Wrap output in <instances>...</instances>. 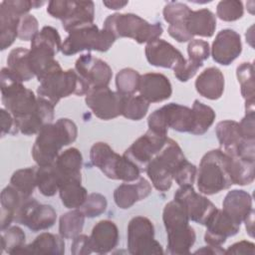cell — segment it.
Returning a JSON list of instances; mask_svg holds the SVG:
<instances>
[{"label":"cell","mask_w":255,"mask_h":255,"mask_svg":"<svg viewBox=\"0 0 255 255\" xmlns=\"http://www.w3.org/2000/svg\"><path fill=\"white\" fill-rule=\"evenodd\" d=\"M210 52L213 61L217 64L230 65L242 52L240 35L232 29L221 30L216 35Z\"/></svg>","instance_id":"cell-20"},{"label":"cell","mask_w":255,"mask_h":255,"mask_svg":"<svg viewBox=\"0 0 255 255\" xmlns=\"http://www.w3.org/2000/svg\"><path fill=\"white\" fill-rule=\"evenodd\" d=\"M139 73L131 68L122 69L116 76L117 92L124 96H131L138 92Z\"/></svg>","instance_id":"cell-44"},{"label":"cell","mask_w":255,"mask_h":255,"mask_svg":"<svg viewBox=\"0 0 255 255\" xmlns=\"http://www.w3.org/2000/svg\"><path fill=\"white\" fill-rule=\"evenodd\" d=\"M116 37L106 29L92 23L75 28L62 43L61 52L65 56H72L82 51L107 52L115 43Z\"/></svg>","instance_id":"cell-9"},{"label":"cell","mask_w":255,"mask_h":255,"mask_svg":"<svg viewBox=\"0 0 255 255\" xmlns=\"http://www.w3.org/2000/svg\"><path fill=\"white\" fill-rule=\"evenodd\" d=\"M190 12L191 9L184 3L167 2L162 11L163 19L169 24L167 32H187L186 21Z\"/></svg>","instance_id":"cell-37"},{"label":"cell","mask_w":255,"mask_h":255,"mask_svg":"<svg viewBox=\"0 0 255 255\" xmlns=\"http://www.w3.org/2000/svg\"><path fill=\"white\" fill-rule=\"evenodd\" d=\"M1 100L15 120L26 118L33 114L38 106V98L33 91L27 89L6 67L1 70Z\"/></svg>","instance_id":"cell-6"},{"label":"cell","mask_w":255,"mask_h":255,"mask_svg":"<svg viewBox=\"0 0 255 255\" xmlns=\"http://www.w3.org/2000/svg\"><path fill=\"white\" fill-rule=\"evenodd\" d=\"M191 110L194 116V128L191 131V134L201 135L205 133L213 125L216 114L211 107L204 105L198 100L193 102Z\"/></svg>","instance_id":"cell-41"},{"label":"cell","mask_w":255,"mask_h":255,"mask_svg":"<svg viewBox=\"0 0 255 255\" xmlns=\"http://www.w3.org/2000/svg\"><path fill=\"white\" fill-rule=\"evenodd\" d=\"M144 53L147 62L151 66L158 68L173 70L178 63L185 59L179 50L159 38L147 43Z\"/></svg>","instance_id":"cell-21"},{"label":"cell","mask_w":255,"mask_h":255,"mask_svg":"<svg viewBox=\"0 0 255 255\" xmlns=\"http://www.w3.org/2000/svg\"><path fill=\"white\" fill-rule=\"evenodd\" d=\"M108 206L107 198L97 192H93L88 195L85 203L83 204L80 209L83 211L86 217L88 218H95L103 214Z\"/></svg>","instance_id":"cell-47"},{"label":"cell","mask_w":255,"mask_h":255,"mask_svg":"<svg viewBox=\"0 0 255 255\" xmlns=\"http://www.w3.org/2000/svg\"><path fill=\"white\" fill-rule=\"evenodd\" d=\"M196 175L197 188L204 195L219 193L233 184L228 171V155L220 148L202 156Z\"/></svg>","instance_id":"cell-3"},{"label":"cell","mask_w":255,"mask_h":255,"mask_svg":"<svg viewBox=\"0 0 255 255\" xmlns=\"http://www.w3.org/2000/svg\"><path fill=\"white\" fill-rule=\"evenodd\" d=\"M167 253L172 255L189 254L191 247L195 243L196 234L189 224L166 230Z\"/></svg>","instance_id":"cell-29"},{"label":"cell","mask_w":255,"mask_h":255,"mask_svg":"<svg viewBox=\"0 0 255 255\" xmlns=\"http://www.w3.org/2000/svg\"><path fill=\"white\" fill-rule=\"evenodd\" d=\"M222 210L241 224L253 210L252 197L245 190L233 189L228 191L222 202Z\"/></svg>","instance_id":"cell-27"},{"label":"cell","mask_w":255,"mask_h":255,"mask_svg":"<svg viewBox=\"0 0 255 255\" xmlns=\"http://www.w3.org/2000/svg\"><path fill=\"white\" fill-rule=\"evenodd\" d=\"M125 96L109 87L93 89L85 98L87 107L100 120L109 121L122 116Z\"/></svg>","instance_id":"cell-15"},{"label":"cell","mask_w":255,"mask_h":255,"mask_svg":"<svg viewBox=\"0 0 255 255\" xmlns=\"http://www.w3.org/2000/svg\"><path fill=\"white\" fill-rule=\"evenodd\" d=\"M54 165L60 176L61 183L71 178L82 179L83 156L78 148L70 147L61 152L56 158Z\"/></svg>","instance_id":"cell-28"},{"label":"cell","mask_w":255,"mask_h":255,"mask_svg":"<svg viewBox=\"0 0 255 255\" xmlns=\"http://www.w3.org/2000/svg\"><path fill=\"white\" fill-rule=\"evenodd\" d=\"M93 252L107 254L115 249L119 243L120 233L115 222L105 219L97 222L90 235Z\"/></svg>","instance_id":"cell-24"},{"label":"cell","mask_w":255,"mask_h":255,"mask_svg":"<svg viewBox=\"0 0 255 255\" xmlns=\"http://www.w3.org/2000/svg\"><path fill=\"white\" fill-rule=\"evenodd\" d=\"M202 66L203 64L201 63H196L189 59H184L173 68V73L179 82H187L197 73L199 68Z\"/></svg>","instance_id":"cell-51"},{"label":"cell","mask_w":255,"mask_h":255,"mask_svg":"<svg viewBox=\"0 0 255 255\" xmlns=\"http://www.w3.org/2000/svg\"><path fill=\"white\" fill-rule=\"evenodd\" d=\"M78 135L76 124L69 119H59L44 126L37 133L32 156L38 166L53 164L61 149L74 142Z\"/></svg>","instance_id":"cell-1"},{"label":"cell","mask_w":255,"mask_h":255,"mask_svg":"<svg viewBox=\"0 0 255 255\" xmlns=\"http://www.w3.org/2000/svg\"><path fill=\"white\" fill-rule=\"evenodd\" d=\"M186 28L192 37H212L216 29V17L206 8L191 10L186 21Z\"/></svg>","instance_id":"cell-30"},{"label":"cell","mask_w":255,"mask_h":255,"mask_svg":"<svg viewBox=\"0 0 255 255\" xmlns=\"http://www.w3.org/2000/svg\"><path fill=\"white\" fill-rule=\"evenodd\" d=\"M215 133L222 150L229 155L234 154L238 145L245 139L240 132L239 123L231 120L219 122Z\"/></svg>","instance_id":"cell-32"},{"label":"cell","mask_w":255,"mask_h":255,"mask_svg":"<svg viewBox=\"0 0 255 255\" xmlns=\"http://www.w3.org/2000/svg\"><path fill=\"white\" fill-rule=\"evenodd\" d=\"M75 71L86 83L90 91L109 87L113 71L108 63L95 58L91 53L81 55L75 63Z\"/></svg>","instance_id":"cell-17"},{"label":"cell","mask_w":255,"mask_h":255,"mask_svg":"<svg viewBox=\"0 0 255 255\" xmlns=\"http://www.w3.org/2000/svg\"><path fill=\"white\" fill-rule=\"evenodd\" d=\"M151 192L150 183L143 177H139L134 183L125 182L114 191V200L118 207L128 209L137 201L146 198Z\"/></svg>","instance_id":"cell-25"},{"label":"cell","mask_w":255,"mask_h":255,"mask_svg":"<svg viewBox=\"0 0 255 255\" xmlns=\"http://www.w3.org/2000/svg\"><path fill=\"white\" fill-rule=\"evenodd\" d=\"M85 214L80 208L64 213L59 220V233L65 239H74L81 234L85 224Z\"/></svg>","instance_id":"cell-39"},{"label":"cell","mask_w":255,"mask_h":255,"mask_svg":"<svg viewBox=\"0 0 255 255\" xmlns=\"http://www.w3.org/2000/svg\"><path fill=\"white\" fill-rule=\"evenodd\" d=\"M138 93L150 103L163 102L170 98L172 87L169 79L160 73H146L140 76Z\"/></svg>","instance_id":"cell-22"},{"label":"cell","mask_w":255,"mask_h":255,"mask_svg":"<svg viewBox=\"0 0 255 255\" xmlns=\"http://www.w3.org/2000/svg\"><path fill=\"white\" fill-rule=\"evenodd\" d=\"M194 253L195 254H215V255H219V254H225V250L223 248H221V246L216 247V246L207 245V246L201 247L200 249L196 250Z\"/></svg>","instance_id":"cell-56"},{"label":"cell","mask_w":255,"mask_h":255,"mask_svg":"<svg viewBox=\"0 0 255 255\" xmlns=\"http://www.w3.org/2000/svg\"><path fill=\"white\" fill-rule=\"evenodd\" d=\"M197 173V168L194 164L189 162L187 159H184L177 169L174 172L173 180L179 185H193L195 176Z\"/></svg>","instance_id":"cell-48"},{"label":"cell","mask_w":255,"mask_h":255,"mask_svg":"<svg viewBox=\"0 0 255 255\" xmlns=\"http://www.w3.org/2000/svg\"><path fill=\"white\" fill-rule=\"evenodd\" d=\"M24 201L25 200H23L19 192L11 184L7 185L1 191V230H4L10 226L11 222L15 219L18 209Z\"/></svg>","instance_id":"cell-35"},{"label":"cell","mask_w":255,"mask_h":255,"mask_svg":"<svg viewBox=\"0 0 255 255\" xmlns=\"http://www.w3.org/2000/svg\"><path fill=\"white\" fill-rule=\"evenodd\" d=\"M149 108V103L141 96H125L122 116L128 120L140 121L145 117Z\"/></svg>","instance_id":"cell-43"},{"label":"cell","mask_w":255,"mask_h":255,"mask_svg":"<svg viewBox=\"0 0 255 255\" xmlns=\"http://www.w3.org/2000/svg\"><path fill=\"white\" fill-rule=\"evenodd\" d=\"M14 220L31 231L38 232L51 228L57 220V213L53 206L41 204L30 197L21 204Z\"/></svg>","instance_id":"cell-14"},{"label":"cell","mask_w":255,"mask_h":255,"mask_svg":"<svg viewBox=\"0 0 255 255\" xmlns=\"http://www.w3.org/2000/svg\"><path fill=\"white\" fill-rule=\"evenodd\" d=\"M243 222H245L247 233L249 234V236L253 237L254 236V210L250 212V214L246 217V219Z\"/></svg>","instance_id":"cell-57"},{"label":"cell","mask_w":255,"mask_h":255,"mask_svg":"<svg viewBox=\"0 0 255 255\" xmlns=\"http://www.w3.org/2000/svg\"><path fill=\"white\" fill-rule=\"evenodd\" d=\"M81 183L82 179L71 178L64 180L60 184L59 195L62 204L66 208H80L85 203L88 197V191Z\"/></svg>","instance_id":"cell-33"},{"label":"cell","mask_w":255,"mask_h":255,"mask_svg":"<svg viewBox=\"0 0 255 255\" xmlns=\"http://www.w3.org/2000/svg\"><path fill=\"white\" fill-rule=\"evenodd\" d=\"M227 155L228 171L232 183L242 186L252 183L255 177V159H246L236 155Z\"/></svg>","instance_id":"cell-34"},{"label":"cell","mask_w":255,"mask_h":255,"mask_svg":"<svg viewBox=\"0 0 255 255\" xmlns=\"http://www.w3.org/2000/svg\"><path fill=\"white\" fill-rule=\"evenodd\" d=\"M104 29L111 32L116 39L130 38L138 44L149 43L158 39L163 32L161 23H148L132 13H115L109 15L104 22Z\"/></svg>","instance_id":"cell-4"},{"label":"cell","mask_w":255,"mask_h":255,"mask_svg":"<svg viewBox=\"0 0 255 255\" xmlns=\"http://www.w3.org/2000/svg\"><path fill=\"white\" fill-rule=\"evenodd\" d=\"M254 112L245 113L244 118L239 123V128L245 139H255V122Z\"/></svg>","instance_id":"cell-54"},{"label":"cell","mask_w":255,"mask_h":255,"mask_svg":"<svg viewBox=\"0 0 255 255\" xmlns=\"http://www.w3.org/2000/svg\"><path fill=\"white\" fill-rule=\"evenodd\" d=\"M37 167H26L16 170L11 178L10 184L19 192L23 200H27L34 192L36 184Z\"/></svg>","instance_id":"cell-40"},{"label":"cell","mask_w":255,"mask_h":255,"mask_svg":"<svg viewBox=\"0 0 255 255\" xmlns=\"http://www.w3.org/2000/svg\"><path fill=\"white\" fill-rule=\"evenodd\" d=\"M34 8V1L5 0L0 3V48H9L18 38V26L21 18Z\"/></svg>","instance_id":"cell-13"},{"label":"cell","mask_w":255,"mask_h":255,"mask_svg":"<svg viewBox=\"0 0 255 255\" xmlns=\"http://www.w3.org/2000/svg\"><path fill=\"white\" fill-rule=\"evenodd\" d=\"M147 126L148 129L165 135H167L168 128L191 133L194 128L193 112L186 106L169 103L149 115Z\"/></svg>","instance_id":"cell-10"},{"label":"cell","mask_w":255,"mask_h":255,"mask_svg":"<svg viewBox=\"0 0 255 255\" xmlns=\"http://www.w3.org/2000/svg\"><path fill=\"white\" fill-rule=\"evenodd\" d=\"M61 235L50 232H43L38 235L33 242L22 249L21 254H54L62 255L65 253V242Z\"/></svg>","instance_id":"cell-31"},{"label":"cell","mask_w":255,"mask_h":255,"mask_svg":"<svg viewBox=\"0 0 255 255\" xmlns=\"http://www.w3.org/2000/svg\"><path fill=\"white\" fill-rule=\"evenodd\" d=\"M128 250L131 255L163 254V249L154 239V226L144 216L132 217L128 224Z\"/></svg>","instance_id":"cell-12"},{"label":"cell","mask_w":255,"mask_h":255,"mask_svg":"<svg viewBox=\"0 0 255 255\" xmlns=\"http://www.w3.org/2000/svg\"><path fill=\"white\" fill-rule=\"evenodd\" d=\"M71 252L73 255H88L93 253L90 236L79 234L73 239L71 245Z\"/></svg>","instance_id":"cell-52"},{"label":"cell","mask_w":255,"mask_h":255,"mask_svg":"<svg viewBox=\"0 0 255 255\" xmlns=\"http://www.w3.org/2000/svg\"><path fill=\"white\" fill-rule=\"evenodd\" d=\"M184 159L186 157L179 144L168 137L162 149L144 169L153 187L158 191H167L171 187L175 170Z\"/></svg>","instance_id":"cell-7"},{"label":"cell","mask_w":255,"mask_h":255,"mask_svg":"<svg viewBox=\"0 0 255 255\" xmlns=\"http://www.w3.org/2000/svg\"><path fill=\"white\" fill-rule=\"evenodd\" d=\"M90 159L108 178L133 182L140 177V168L124 154L115 152L106 142L98 141L92 145Z\"/></svg>","instance_id":"cell-5"},{"label":"cell","mask_w":255,"mask_h":255,"mask_svg":"<svg viewBox=\"0 0 255 255\" xmlns=\"http://www.w3.org/2000/svg\"><path fill=\"white\" fill-rule=\"evenodd\" d=\"M54 109L55 106L48 100L38 97V106L36 111L26 118L15 120L18 131L25 135L38 133L44 126L53 123Z\"/></svg>","instance_id":"cell-23"},{"label":"cell","mask_w":255,"mask_h":255,"mask_svg":"<svg viewBox=\"0 0 255 255\" xmlns=\"http://www.w3.org/2000/svg\"><path fill=\"white\" fill-rule=\"evenodd\" d=\"M47 13L62 21L66 32L94 23L95 4L93 1L53 0L48 3Z\"/></svg>","instance_id":"cell-11"},{"label":"cell","mask_w":255,"mask_h":255,"mask_svg":"<svg viewBox=\"0 0 255 255\" xmlns=\"http://www.w3.org/2000/svg\"><path fill=\"white\" fill-rule=\"evenodd\" d=\"M89 91V87L75 70L64 71L61 67L48 74L37 88L38 97L48 100L54 106L63 98L71 95L84 96Z\"/></svg>","instance_id":"cell-8"},{"label":"cell","mask_w":255,"mask_h":255,"mask_svg":"<svg viewBox=\"0 0 255 255\" xmlns=\"http://www.w3.org/2000/svg\"><path fill=\"white\" fill-rule=\"evenodd\" d=\"M173 199L184 207L189 220L201 225H205L217 209L207 197L197 193L193 185L179 186L174 193Z\"/></svg>","instance_id":"cell-16"},{"label":"cell","mask_w":255,"mask_h":255,"mask_svg":"<svg viewBox=\"0 0 255 255\" xmlns=\"http://www.w3.org/2000/svg\"><path fill=\"white\" fill-rule=\"evenodd\" d=\"M224 76L216 67L205 69L195 81L196 92L208 100H218L224 92Z\"/></svg>","instance_id":"cell-26"},{"label":"cell","mask_w":255,"mask_h":255,"mask_svg":"<svg viewBox=\"0 0 255 255\" xmlns=\"http://www.w3.org/2000/svg\"><path fill=\"white\" fill-rule=\"evenodd\" d=\"M36 184L39 191L44 196H54L59 192L61 179L54 163L37 167Z\"/></svg>","instance_id":"cell-38"},{"label":"cell","mask_w":255,"mask_h":255,"mask_svg":"<svg viewBox=\"0 0 255 255\" xmlns=\"http://www.w3.org/2000/svg\"><path fill=\"white\" fill-rule=\"evenodd\" d=\"M29 51L24 47H18L11 50L7 58V68L22 83L28 82L35 77L30 66Z\"/></svg>","instance_id":"cell-36"},{"label":"cell","mask_w":255,"mask_h":255,"mask_svg":"<svg viewBox=\"0 0 255 255\" xmlns=\"http://www.w3.org/2000/svg\"><path fill=\"white\" fill-rule=\"evenodd\" d=\"M25 232L18 226H11L1 230V253L6 252L11 255L21 254L25 247Z\"/></svg>","instance_id":"cell-42"},{"label":"cell","mask_w":255,"mask_h":255,"mask_svg":"<svg viewBox=\"0 0 255 255\" xmlns=\"http://www.w3.org/2000/svg\"><path fill=\"white\" fill-rule=\"evenodd\" d=\"M225 254H255V245L253 242L242 240L229 246L225 250Z\"/></svg>","instance_id":"cell-55"},{"label":"cell","mask_w":255,"mask_h":255,"mask_svg":"<svg viewBox=\"0 0 255 255\" xmlns=\"http://www.w3.org/2000/svg\"><path fill=\"white\" fill-rule=\"evenodd\" d=\"M240 92L245 102L254 101V67L252 63H241L236 69Z\"/></svg>","instance_id":"cell-45"},{"label":"cell","mask_w":255,"mask_h":255,"mask_svg":"<svg viewBox=\"0 0 255 255\" xmlns=\"http://www.w3.org/2000/svg\"><path fill=\"white\" fill-rule=\"evenodd\" d=\"M39 32V23L34 15L27 14L23 16L18 26V38L21 41H32Z\"/></svg>","instance_id":"cell-50"},{"label":"cell","mask_w":255,"mask_h":255,"mask_svg":"<svg viewBox=\"0 0 255 255\" xmlns=\"http://www.w3.org/2000/svg\"><path fill=\"white\" fill-rule=\"evenodd\" d=\"M61 48L60 34L52 26H44L32 39L29 61L32 72L39 82L61 67L59 62L55 60V56Z\"/></svg>","instance_id":"cell-2"},{"label":"cell","mask_w":255,"mask_h":255,"mask_svg":"<svg viewBox=\"0 0 255 255\" xmlns=\"http://www.w3.org/2000/svg\"><path fill=\"white\" fill-rule=\"evenodd\" d=\"M243 14V3L238 0H223L216 6L217 17L225 22L237 21L242 18Z\"/></svg>","instance_id":"cell-46"},{"label":"cell","mask_w":255,"mask_h":255,"mask_svg":"<svg viewBox=\"0 0 255 255\" xmlns=\"http://www.w3.org/2000/svg\"><path fill=\"white\" fill-rule=\"evenodd\" d=\"M240 225L222 209L217 208L205 224L204 241L207 245L219 247L225 243L228 237H232L239 232Z\"/></svg>","instance_id":"cell-19"},{"label":"cell","mask_w":255,"mask_h":255,"mask_svg":"<svg viewBox=\"0 0 255 255\" xmlns=\"http://www.w3.org/2000/svg\"><path fill=\"white\" fill-rule=\"evenodd\" d=\"M188 59L203 64V61L207 60L210 54V47L208 42L201 39H192L187 46Z\"/></svg>","instance_id":"cell-49"},{"label":"cell","mask_w":255,"mask_h":255,"mask_svg":"<svg viewBox=\"0 0 255 255\" xmlns=\"http://www.w3.org/2000/svg\"><path fill=\"white\" fill-rule=\"evenodd\" d=\"M167 139V135L147 129L131 143L124 155L135 163L140 170L145 169L147 163L162 149Z\"/></svg>","instance_id":"cell-18"},{"label":"cell","mask_w":255,"mask_h":255,"mask_svg":"<svg viewBox=\"0 0 255 255\" xmlns=\"http://www.w3.org/2000/svg\"><path fill=\"white\" fill-rule=\"evenodd\" d=\"M128 1H103V4L108 8V9H112V10H119L124 8L126 5H128Z\"/></svg>","instance_id":"cell-58"},{"label":"cell","mask_w":255,"mask_h":255,"mask_svg":"<svg viewBox=\"0 0 255 255\" xmlns=\"http://www.w3.org/2000/svg\"><path fill=\"white\" fill-rule=\"evenodd\" d=\"M0 117H1V136H5L6 134L15 135L19 131L16 127V122L14 117L6 110H0Z\"/></svg>","instance_id":"cell-53"}]
</instances>
